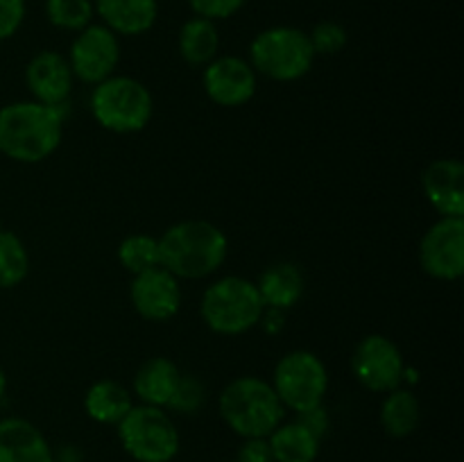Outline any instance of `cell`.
I'll use <instances>...</instances> for the list:
<instances>
[{"instance_id":"cell-34","label":"cell","mask_w":464,"mask_h":462,"mask_svg":"<svg viewBox=\"0 0 464 462\" xmlns=\"http://www.w3.org/2000/svg\"><path fill=\"white\" fill-rule=\"evenodd\" d=\"M5 390H7V376H5L3 367H0V399L5 397Z\"/></svg>"},{"instance_id":"cell-24","label":"cell","mask_w":464,"mask_h":462,"mask_svg":"<svg viewBox=\"0 0 464 462\" xmlns=\"http://www.w3.org/2000/svg\"><path fill=\"white\" fill-rule=\"evenodd\" d=\"M30 274V254L14 231L0 229V288L23 284Z\"/></svg>"},{"instance_id":"cell-33","label":"cell","mask_w":464,"mask_h":462,"mask_svg":"<svg viewBox=\"0 0 464 462\" xmlns=\"http://www.w3.org/2000/svg\"><path fill=\"white\" fill-rule=\"evenodd\" d=\"M258 326H261L267 335H279L281 331L285 329V311H279V308H266L261 320H258Z\"/></svg>"},{"instance_id":"cell-12","label":"cell","mask_w":464,"mask_h":462,"mask_svg":"<svg viewBox=\"0 0 464 462\" xmlns=\"http://www.w3.org/2000/svg\"><path fill=\"white\" fill-rule=\"evenodd\" d=\"M204 93L218 107H243L254 98L258 86V75L252 63L236 54H225L208 62L202 71Z\"/></svg>"},{"instance_id":"cell-3","label":"cell","mask_w":464,"mask_h":462,"mask_svg":"<svg viewBox=\"0 0 464 462\" xmlns=\"http://www.w3.org/2000/svg\"><path fill=\"white\" fill-rule=\"evenodd\" d=\"M222 421L238 438H267L284 421L285 408L270 380L258 376H238L218 399Z\"/></svg>"},{"instance_id":"cell-26","label":"cell","mask_w":464,"mask_h":462,"mask_svg":"<svg viewBox=\"0 0 464 462\" xmlns=\"http://www.w3.org/2000/svg\"><path fill=\"white\" fill-rule=\"evenodd\" d=\"M50 25L66 32H82L95 16L93 0H45Z\"/></svg>"},{"instance_id":"cell-14","label":"cell","mask_w":464,"mask_h":462,"mask_svg":"<svg viewBox=\"0 0 464 462\" xmlns=\"http://www.w3.org/2000/svg\"><path fill=\"white\" fill-rule=\"evenodd\" d=\"M71 63L57 50H41L25 66V84L32 98L48 107H63L72 93Z\"/></svg>"},{"instance_id":"cell-10","label":"cell","mask_w":464,"mask_h":462,"mask_svg":"<svg viewBox=\"0 0 464 462\" xmlns=\"http://www.w3.org/2000/svg\"><path fill=\"white\" fill-rule=\"evenodd\" d=\"M352 370L362 388L370 392L388 394L401 388L406 362L394 340H390L388 335L370 333L358 342L352 356Z\"/></svg>"},{"instance_id":"cell-11","label":"cell","mask_w":464,"mask_h":462,"mask_svg":"<svg viewBox=\"0 0 464 462\" xmlns=\"http://www.w3.org/2000/svg\"><path fill=\"white\" fill-rule=\"evenodd\" d=\"M420 265L438 281L464 274V217H440L420 240Z\"/></svg>"},{"instance_id":"cell-22","label":"cell","mask_w":464,"mask_h":462,"mask_svg":"<svg viewBox=\"0 0 464 462\" xmlns=\"http://www.w3.org/2000/svg\"><path fill=\"white\" fill-rule=\"evenodd\" d=\"M177 48L188 66L204 68L218 57V50H220V34H218L216 23L199 16L188 18L177 36Z\"/></svg>"},{"instance_id":"cell-16","label":"cell","mask_w":464,"mask_h":462,"mask_svg":"<svg viewBox=\"0 0 464 462\" xmlns=\"http://www.w3.org/2000/svg\"><path fill=\"white\" fill-rule=\"evenodd\" d=\"M0 462H54L45 435L23 417L0 419Z\"/></svg>"},{"instance_id":"cell-2","label":"cell","mask_w":464,"mask_h":462,"mask_svg":"<svg viewBox=\"0 0 464 462\" xmlns=\"http://www.w3.org/2000/svg\"><path fill=\"white\" fill-rule=\"evenodd\" d=\"M229 240L208 220H181L159 236L161 267L177 279H207L227 261Z\"/></svg>"},{"instance_id":"cell-25","label":"cell","mask_w":464,"mask_h":462,"mask_svg":"<svg viewBox=\"0 0 464 462\" xmlns=\"http://www.w3.org/2000/svg\"><path fill=\"white\" fill-rule=\"evenodd\" d=\"M118 261L131 276L161 265L159 238L150 234H131L118 245Z\"/></svg>"},{"instance_id":"cell-7","label":"cell","mask_w":464,"mask_h":462,"mask_svg":"<svg viewBox=\"0 0 464 462\" xmlns=\"http://www.w3.org/2000/svg\"><path fill=\"white\" fill-rule=\"evenodd\" d=\"M116 428L122 448L136 462H172L179 453V430L166 408L139 403Z\"/></svg>"},{"instance_id":"cell-20","label":"cell","mask_w":464,"mask_h":462,"mask_svg":"<svg viewBox=\"0 0 464 462\" xmlns=\"http://www.w3.org/2000/svg\"><path fill=\"white\" fill-rule=\"evenodd\" d=\"M134 406V394L118 380H98L84 394L86 415L104 426H118Z\"/></svg>"},{"instance_id":"cell-15","label":"cell","mask_w":464,"mask_h":462,"mask_svg":"<svg viewBox=\"0 0 464 462\" xmlns=\"http://www.w3.org/2000/svg\"><path fill=\"white\" fill-rule=\"evenodd\" d=\"M421 190L442 217H464V166L458 159H438L421 172Z\"/></svg>"},{"instance_id":"cell-27","label":"cell","mask_w":464,"mask_h":462,"mask_svg":"<svg viewBox=\"0 0 464 462\" xmlns=\"http://www.w3.org/2000/svg\"><path fill=\"white\" fill-rule=\"evenodd\" d=\"M204 403H207V388H204L202 380L193 374H181L166 410L179 412V415H195V412L202 410Z\"/></svg>"},{"instance_id":"cell-30","label":"cell","mask_w":464,"mask_h":462,"mask_svg":"<svg viewBox=\"0 0 464 462\" xmlns=\"http://www.w3.org/2000/svg\"><path fill=\"white\" fill-rule=\"evenodd\" d=\"M25 18V0H0V41L18 32Z\"/></svg>"},{"instance_id":"cell-1","label":"cell","mask_w":464,"mask_h":462,"mask_svg":"<svg viewBox=\"0 0 464 462\" xmlns=\"http://www.w3.org/2000/svg\"><path fill=\"white\" fill-rule=\"evenodd\" d=\"M63 136L62 107L23 100L0 107V152L18 163L53 157Z\"/></svg>"},{"instance_id":"cell-29","label":"cell","mask_w":464,"mask_h":462,"mask_svg":"<svg viewBox=\"0 0 464 462\" xmlns=\"http://www.w3.org/2000/svg\"><path fill=\"white\" fill-rule=\"evenodd\" d=\"M247 0H188L190 9L195 16L207 18V21H222V18H231L243 9Z\"/></svg>"},{"instance_id":"cell-35","label":"cell","mask_w":464,"mask_h":462,"mask_svg":"<svg viewBox=\"0 0 464 462\" xmlns=\"http://www.w3.org/2000/svg\"><path fill=\"white\" fill-rule=\"evenodd\" d=\"M0 229H3V226H0Z\"/></svg>"},{"instance_id":"cell-9","label":"cell","mask_w":464,"mask_h":462,"mask_svg":"<svg viewBox=\"0 0 464 462\" xmlns=\"http://www.w3.org/2000/svg\"><path fill=\"white\" fill-rule=\"evenodd\" d=\"M66 59L75 80L95 86L107 77L116 75V68L121 63V39L102 23L98 25L91 23L84 30L77 32Z\"/></svg>"},{"instance_id":"cell-28","label":"cell","mask_w":464,"mask_h":462,"mask_svg":"<svg viewBox=\"0 0 464 462\" xmlns=\"http://www.w3.org/2000/svg\"><path fill=\"white\" fill-rule=\"evenodd\" d=\"M308 39H311L313 50L315 54H324V57H331V54H338L340 50L347 45L349 36L344 25L335 21H322L308 32Z\"/></svg>"},{"instance_id":"cell-13","label":"cell","mask_w":464,"mask_h":462,"mask_svg":"<svg viewBox=\"0 0 464 462\" xmlns=\"http://www.w3.org/2000/svg\"><path fill=\"white\" fill-rule=\"evenodd\" d=\"M181 285L166 267H152L131 279L130 302L134 311L148 322H168L181 308Z\"/></svg>"},{"instance_id":"cell-4","label":"cell","mask_w":464,"mask_h":462,"mask_svg":"<svg viewBox=\"0 0 464 462\" xmlns=\"http://www.w3.org/2000/svg\"><path fill=\"white\" fill-rule=\"evenodd\" d=\"M91 113L102 130L136 134L152 120L154 100L148 86L130 75H111L91 91Z\"/></svg>"},{"instance_id":"cell-8","label":"cell","mask_w":464,"mask_h":462,"mask_svg":"<svg viewBox=\"0 0 464 462\" xmlns=\"http://www.w3.org/2000/svg\"><path fill=\"white\" fill-rule=\"evenodd\" d=\"M272 388L285 410H311L324 401L329 390V371L317 353L308 349H295L281 356L275 365Z\"/></svg>"},{"instance_id":"cell-5","label":"cell","mask_w":464,"mask_h":462,"mask_svg":"<svg viewBox=\"0 0 464 462\" xmlns=\"http://www.w3.org/2000/svg\"><path fill=\"white\" fill-rule=\"evenodd\" d=\"M263 299L254 281L245 276H222L213 281L202 294L199 315L202 322L220 335H240L258 326Z\"/></svg>"},{"instance_id":"cell-23","label":"cell","mask_w":464,"mask_h":462,"mask_svg":"<svg viewBox=\"0 0 464 462\" xmlns=\"http://www.w3.org/2000/svg\"><path fill=\"white\" fill-rule=\"evenodd\" d=\"M421 421L420 399L412 390L397 388L385 394L381 403V426L394 439H403L417 430Z\"/></svg>"},{"instance_id":"cell-21","label":"cell","mask_w":464,"mask_h":462,"mask_svg":"<svg viewBox=\"0 0 464 462\" xmlns=\"http://www.w3.org/2000/svg\"><path fill=\"white\" fill-rule=\"evenodd\" d=\"M320 442L304 424L295 421H281L270 435L272 460L275 462H315L320 456Z\"/></svg>"},{"instance_id":"cell-17","label":"cell","mask_w":464,"mask_h":462,"mask_svg":"<svg viewBox=\"0 0 464 462\" xmlns=\"http://www.w3.org/2000/svg\"><path fill=\"white\" fill-rule=\"evenodd\" d=\"M102 25L118 36H139L152 30L159 16L157 0H93Z\"/></svg>"},{"instance_id":"cell-32","label":"cell","mask_w":464,"mask_h":462,"mask_svg":"<svg viewBox=\"0 0 464 462\" xmlns=\"http://www.w3.org/2000/svg\"><path fill=\"white\" fill-rule=\"evenodd\" d=\"M236 462H275L272 460L267 438L245 439L243 447H240V451H238V460Z\"/></svg>"},{"instance_id":"cell-31","label":"cell","mask_w":464,"mask_h":462,"mask_svg":"<svg viewBox=\"0 0 464 462\" xmlns=\"http://www.w3.org/2000/svg\"><path fill=\"white\" fill-rule=\"evenodd\" d=\"M297 421L299 424L306 426V428L311 430L317 439L324 438L326 430H329V424H331L329 412H326L324 406H315V408H311V410L297 412Z\"/></svg>"},{"instance_id":"cell-6","label":"cell","mask_w":464,"mask_h":462,"mask_svg":"<svg viewBox=\"0 0 464 462\" xmlns=\"http://www.w3.org/2000/svg\"><path fill=\"white\" fill-rule=\"evenodd\" d=\"M308 32L290 25L267 27L258 32L249 43V59L256 75L275 82L302 80L315 63Z\"/></svg>"},{"instance_id":"cell-18","label":"cell","mask_w":464,"mask_h":462,"mask_svg":"<svg viewBox=\"0 0 464 462\" xmlns=\"http://www.w3.org/2000/svg\"><path fill=\"white\" fill-rule=\"evenodd\" d=\"M181 379V370L166 356H154L145 361L134 374L131 394L145 406L168 408L177 383Z\"/></svg>"},{"instance_id":"cell-19","label":"cell","mask_w":464,"mask_h":462,"mask_svg":"<svg viewBox=\"0 0 464 462\" xmlns=\"http://www.w3.org/2000/svg\"><path fill=\"white\" fill-rule=\"evenodd\" d=\"M256 288L263 306L288 311L302 299L304 274L295 263H275L263 272L261 279L256 281Z\"/></svg>"}]
</instances>
